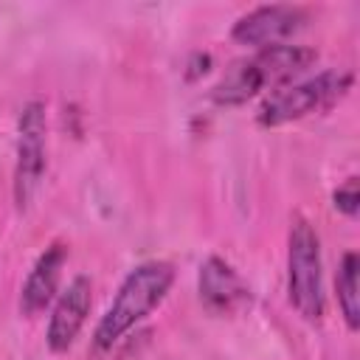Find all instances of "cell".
Here are the masks:
<instances>
[{
  "mask_svg": "<svg viewBox=\"0 0 360 360\" xmlns=\"http://www.w3.org/2000/svg\"><path fill=\"white\" fill-rule=\"evenodd\" d=\"M65 259H68V248L59 242H53L51 248H45L39 253V259L34 262V267L22 284V295H20V309L25 315H37L53 301V295L59 290Z\"/></svg>",
  "mask_w": 360,
  "mask_h": 360,
  "instance_id": "9",
  "label": "cell"
},
{
  "mask_svg": "<svg viewBox=\"0 0 360 360\" xmlns=\"http://www.w3.org/2000/svg\"><path fill=\"white\" fill-rule=\"evenodd\" d=\"M357 273H360V259L354 250H349L340 262L335 287H338V304L343 312V321L352 332L360 329V292H357Z\"/></svg>",
  "mask_w": 360,
  "mask_h": 360,
  "instance_id": "10",
  "label": "cell"
},
{
  "mask_svg": "<svg viewBox=\"0 0 360 360\" xmlns=\"http://www.w3.org/2000/svg\"><path fill=\"white\" fill-rule=\"evenodd\" d=\"M307 25V11L301 6H259L239 17L233 22L231 37L239 45H253V48H270V45H284L292 34H298Z\"/></svg>",
  "mask_w": 360,
  "mask_h": 360,
  "instance_id": "6",
  "label": "cell"
},
{
  "mask_svg": "<svg viewBox=\"0 0 360 360\" xmlns=\"http://www.w3.org/2000/svg\"><path fill=\"white\" fill-rule=\"evenodd\" d=\"M352 82H354V76L349 70L332 68V70H323L312 79H304V82L287 84L281 90H273L270 98L259 107L256 121L262 127H281V124L298 121L304 115L329 110L335 101H340L349 93Z\"/></svg>",
  "mask_w": 360,
  "mask_h": 360,
  "instance_id": "3",
  "label": "cell"
},
{
  "mask_svg": "<svg viewBox=\"0 0 360 360\" xmlns=\"http://www.w3.org/2000/svg\"><path fill=\"white\" fill-rule=\"evenodd\" d=\"M45 174V104L28 101L17 121V169H14V197L22 205L39 188Z\"/></svg>",
  "mask_w": 360,
  "mask_h": 360,
  "instance_id": "5",
  "label": "cell"
},
{
  "mask_svg": "<svg viewBox=\"0 0 360 360\" xmlns=\"http://www.w3.org/2000/svg\"><path fill=\"white\" fill-rule=\"evenodd\" d=\"M172 281H174V267L169 262L152 259V262L138 264L124 278L112 304L101 315L93 332V349L96 352L112 349V343H118L138 321H143L166 298V292L172 290Z\"/></svg>",
  "mask_w": 360,
  "mask_h": 360,
  "instance_id": "2",
  "label": "cell"
},
{
  "mask_svg": "<svg viewBox=\"0 0 360 360\" xmlns=\"http://www.w3.org/2000/svg\"><path fill=\"white\" fill-rule=\"evenodd\" d=\"M90 307H93V284L87 276H76L56 298L53 304V312H51V321H48V332H45V340H48V349L51 352H68L76 340V335L82 332L87 315H90Z\"/></svg>",
  "mask_w": 360,
  "mask_h": 360,
  "instance_id": "7",
  "label": "cell"
},
{
  "mask_svg": "<svg viewBox=\"0 0 360 360\" xmlns=\"http://www.w3.org/2000/svg\"><path fill=\"white\" fill-rule=\"evenodd\" d=\"M318 62V51L307 45H270L259 48L253 56L233 62L222 79L214 84L211 98L222 107L245 104L248 98L259 96L262 90H281L295 76Z\"/></svg>",
  "mask_w": 360,
  "mask_h": 360,
  "instance_id": "1",
  "label": "cell"
},
{
  "mask_svg": "<svg viewBox=\"0 0 360 360\" xmlns=\"http://www.w3.org/2000/svg\"><path fill=\"white\" fill-rule=\"evenodd\" d=\"M332 200H335V208H338L340 214L357 217V211H360V180H357V177H349L343 186L335 188Z\"/></svg>",
  "mask_w": 360,
  "mask_h": 360,
  "instance_id": "11",
  "label": "cell"
},
{
  "mask_svg": "<svg viewBox=\"0 0 360 360\" xmlns=\"http://www.w3.org/2000/svg\"><path fill=\"white\" fill-rule=\"evenodd\" d=\"M287 290L290 304L307 321H321L323 298V273H321V242L315 228L295 214L290 225V250H287Z\"/></svg>",
  "mask_w": 360,
  "mask_h": 360,
  "instance_id": "4",
  "label": "cell"
},
{
  "mask_svg": "<svg viewBox=\"0 0 360 360\" xmlns=\"http://www.w3.org/2000/svg\"><path fill=\"white\" fill-rule=\"evenodd\" d=\"M197 287H200V301L217 315H236L245 307H250V287L219 256L205 259V264L200 267Z\"/></svg>",
  "mask_w": 360,
  "mask_h": 360,
  "instance_id": "8",
  "label": "cell"
}]
</instances>
